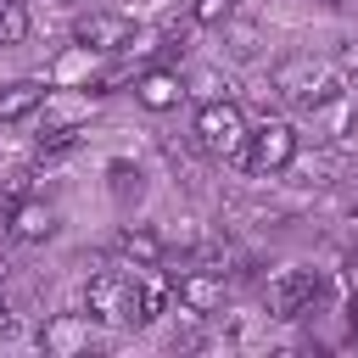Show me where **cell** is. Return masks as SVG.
<instances>
[{
	"label": "cell",
	"instance_id": "obj_1",
	"mask_svg": "<svg viewBox=\"0 0 358 358\" xmlns=\"http://www.w3.org/2000/svg\"><path fill=\"white\" fill-rule=\"evenodd\" d=\"M274 95L296 112H324L347 90H341V67H330L319 56H285V62H274Z\"/></svg>",
	"mask_w": 358,
	"mask_h": 358
},
{
	"label": "cell",
	"instance_id": "obj_2",
	"mask_svg": "<svg viewBox=\"0 0 358 358\" xmlns=\"http://www.w3.org/2000/svg\"><path fill=\"white\" fill-rule=\"evenodd\" d=\"M190 134H196V145H201L207 157L235 162V157H241V145H246V134H252V123H246L241 101H224V95H218V101H201V106H196Z\"/></svg>",
	"mask_w": 358,
	"mask_h": 358
},
{
	"label": "cell",
	"instance_id": "obj_3",
	"mask_svg": "<svg viewBox=\"0 0 358 358\" xmlns=\"http://www.w3.org/2000/svg\"><path fill=\"white\" fill-rule=\"evenodd\" d=\"M252 179H268V173H285L291 162H296V129L285 123V117H268V123H257L252 134H246V145H241V157H235Z\"/></svg>",
	"mask_w": 358,
	"mask_h": 358
},
{
	"label": "cell",
	"instance_id": "obj_4",
	"mask_svg": "<svg viewBox=\"0 0 358 358\" xmlns=\"http://www.w3.org/2000/svg\"><path fill=\"white\" fill-rule=\"evenodd\" d=\"M324 296H330V280H324L319 268H285V274L268 285V313H274V319H308Z\"/></svg>",
	"mask_w": 358,
	"mask_h": 358
},
{
	"label": "cell",
	"instance_id": "obj_5",
	"mask_svg": "<svg viewBox=\"0 0 358 358\" xmlns=\"http://www.w3.org/2000/svg\"><path fill=\"white\" fill-rule=\"evenodd\" d=\"M134 39H140V28H134V17H123V11H84V17L73 22V45L90 50V56H117V50H129Z\"/></svg>",
	"mask_w": 358,
	"mask_h": 358
},
{
	"label": "cell",
	"instance_id": "obj_6",
	"mask_svg": "<svg viewBox=\"0 0 358 358\" xmlns=\"http://www.w3.org/2000/svg\"><path fill=\"white\" fill-rule=\"evenodd\" d=\"M123 302H129V263L123 268H95L84 280V313L95 324H123Z\"/></svg>",
	"mask_w": 358,
	"mask_h": 358
},
{
	"label": "cell",
	"instance_id": "obj_7",
	"mask_svg": "<svg viewBox=\"0 0 358 358\" xmlns=\"http://www.w3.org/2000/svg\"><path fill=\"white\" fill-rule=\"evenodd\" d=\"M224 296H229V280H224L218 263L179 268V302H185V313H213V308H224Z\"/></svg>",
	"mask_w": 358,
	"mask_h": 358
},
{
	"label": "cell",
	"instance_id": "obj_8",
	"mask_svg": "<svg viewBox=\"0 0 358 358\" xmlns=\"http://www.w3.org/2000/svg\"><path fill=\"white\" fill-rule=\"evenodd\" d=\"M39 347L45 352H95L106 341L95 336V319L90 313H56V319L39 324Z\"/></svg>",
	"mask_w": 358,
	"mask_h": 358
},
{
	"label": "cell",
	"instance_id": "obj_9",
	"mask_svg": "<svg viewBox=\"0 0 358 358\" xmlns=\"http://www.w3.org/2000/svg\"><path fill=\"white\" fill-rule=\"evenodd\" d=\"M56 229H62V213H56L50 201H28V196H22V201L11 207V218H6V235L22 241V246H45Z\"/></svg>",
	"mask_w": 358,
	"mask_h": 358
},
{
	"label": "cell",
	"instance_id": "obj_10",
	"mask_svg": "<svg viewBox=\"0 0 358 358\" xmlns=\"http://www.w3.org/2000/svg\"><path fill=\"white\" fill-rule=\"evenodd\" d=\"M112 252H117L129 268H162V257H168V241H162L151 224H123V229L112 235Z\"/></svg>",
	"mask_w": 358,
	"mask_h": 358
},
{
	"label": "cell",
	"instance_id": "obj_11",
	"mask_svg": "<svg viewBox=\"0 0 358 358\" xmlns=\"http://www.w3.org/2000/svg\"><path fill=\"white\" fill-rule=\"evenodd\" d=\"M134 101H140L145 112H173V106L185 101V84H179V73L151 67V73H140V78H134Z\"/></svg>",
	"mask_w": 358,
	"mask_h": 358
},
{
	"label": "cell",
	"instance_id": "obj_12",
	"mask_svg": "<svg viewBox=\"0 0 358 358\" xmlns=\"http://www.w3.org/2000/svg\"><path fill=\"white\" fill-rule=\"evenodd\" d=\"M45 106V84L39 78H11V84H0V123H22V117H34Z\"/></svg>",
	"mask_w": 358,
	"mask_h": 358
},
{
	"label": "cell",
	"instance_id": "obj_13",
	"mask_svg": "<svg viewBox=\"0 0 358 358\" xmlns=\"http://www.w3.org/2000/svg\"><path fill=\"white\" fill-rule=\"evenodd\" d=\"M28 34H34L28 0H0V45H22Z\"/></svg>",
	"mask_w": 358,
	"mask_h": 358
},
{
	"label": "cell",
	"instance_id": "obj_14",
	"mask_svg": "<svg viewBox=\"0 0 358 358\" xmlns=\"http://www.w3.org/2000/svg\"><path fill=\"white\" fill-rule=\"evenodd\" d=\"M78 140H84V129H78V123H56L50 134H39V162H50V157H67Z\"/></svg>",
	"mask_w": 358,
	"mask_h": 358
},
{
	"label": "cell",
	"instance_id": "obj_15",
	"mask_svg": "<svg viewBox=\"0 0 358 358\" xmlns=\"http://www.w3.org/2000/svg\"><path fill=\"white\" fill-rule=\"evenodd\" d=\"M235 17V0H190V22H201V28H224Z\"/></svg>",
	"mask_w": 358,
	"mask_h": 358
},
{
	"label": "cell",
	"instance_id": "obj_16",
	"mask_svg": "<svg viewBox=\"0 0 358 358\" xmlns=\"http://www.w3.org/2000/svg\"><path fill=\"white\" fill-rule=\"evenodd\" d=\"M106 173H112V196H117V201L140 196V168H134V162H112Z\"/></svg>",
	"mask_w": 358,
	"mask_h": 358
},
{
	"label": "cell",
	"instance_id": "obj_17",
	"mask_svg": "<svg viewBox=\"0 0 358 358\" xmlns=\"http://www.w3.org/2000/svg\"><path fill=\"white\" fill-rule=\"evenodd\" d=\"M22 196H28V190H22V179H0V224L11 218V207H17Z\"/></svg>",
	"mask_w": 358,
	"mask_h": 358
},
{
	"label": "cell",
	"instance_id": "obj_18",
	"mask_svg": "<svg viewBox=\"0 0 358 358\" xmlns=\"http://www.w3.org/2000/svg\"><path fill=\"white\" fill-rule=\"evenodd\" d=\"M6 336H17V308L0 296V341H6Z\"/></svg>",
	"mask_w": 358,
	"mask_h": 358
},
{
	"label": "cell",
	"instance_id": "obj_19",
	"mask_svg": "<svg viewBox=\"0 0 358 358\" xmlns=\"http://www.w3.org/2000/svg\"><path fill=\"white\" fill-rule=\"evenodd\" d=\"M347 324H352V336H358V296L347 302Z\"/></svg>",
	"mask_w": 358,
	"mask_h": 358
},
{
	"label": "cell",
	"instance_id": "obj_20",
	"mask_svg": "<svg viewBox=\"0 0 358 358\" xmlns=\"http://www.w3.org/2000/svg\"><path fill=\"white\" fill-rule=\"evenodd\" d=\"M313 6H341V0H313Z\"/></svg>",
	"mask_w": 358,
	"mask_h": 358
},
{
	"label": "cell",
	"instance_id": "obj_21",
	"mask_svg": "<svg viewBox=\"0 0 358 358\" xmlns=\"http://www.w3.org/2000/svg\"><path fill=\"white\" fill-rule=\"evenodd\" d=\"M62 6H67V0H62Z\"/></svg>",
	"mask_w": 358,
	"mask_h": 358
},
{
	"label": "cell",
	"instance_id": "obj_22",
	"mask_svg": "<svg viewBox=\"0 0 358 358\" xmlns=\"http://www.w3.org/2000/svg\"><path fill=\"white\" fill-rule=\"evenodd\" d=\"M352 6H358V0H352Z\"/></svg>",
	"mask_w": 358,
	"mask_h": 358
}]
</instances>
